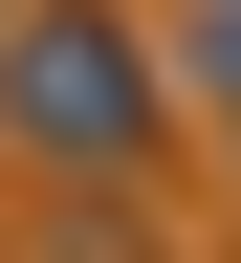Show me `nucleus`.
Wrapping results in <instances>:
<instances>
[{
    "label": "nucleus",
    "mask_w": 241,
    "mask_h": 263,
    "mask_svg": "<svg viewBox=\"0 0 241 263\" xmlns=\"http://www.w3.org/2000/svg\"><path fill=\"white\" fill-rule=\"evenodd\" d=\"M22 110H44L66 154H110V110H132V66H110V44H22Z\"/></svg>",
    "instance_id": "f257e3e1"
}]
</instances>
